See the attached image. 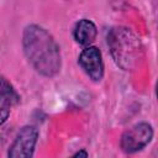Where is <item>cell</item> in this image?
<instances>
[{"label":"cell","mask_w":158,"mask_h":158,"mask_svg":"<svg viewBox=\"0 0 158 158\" xmlns=\"http://www.w3.org/2000/svg\"><path fill=\"white\" fill-rule=\"evenodd\" d=\"M107 44L117 67L123 70L135 69L143 56L139 37L127 27L117 26L110 30Z\"/></svg>","instance_id":"7a4b0ae2"},{"label":"cell","mask_w":158,"mask_h":158,"mask_svg":"<svg viewBox=\"0 0 158 158\" xmlns=\"http://www.w3.org/2000/svg\"><path fill=\"white\" fill-rule=\"evenodd\" d=\"M72 158H88V152L85 149H81V151L77 152Z\"/></svg>","instance_id":"ba28073f"},{"label":"cell","mask_w":158,"mask_h":158,"mask_svg":"<svg viewBox=\"0 0 158 158\" xmlns=\"http://www.w3.org/2000/svg\"><path fill=\"white\" fill-rule=\"evenodd\" d=\"M22 48L28 63L43 77H54L62 65L60 51L53 36L38 25H28L22 33Z\"/></svg>","instance_id":"6da1fadb"},{"label":"cell","mask_w":158,"mask_h":158,"mask_svg":"<svg viewBox=\"0 0 158 158\" xmlns=\"http://www.w3.org/2000/svg\"><path fill=\"white\" fill-rule=\"evenodd\" d=\"M96 26L93 21L88 20V19H81L80 21L77 22L74 31H73V36L74 40L85 47H89L96 38Z\"/></svg>","instance_id":"52a82bcc"},{"label":"cell","mask_w":158,"mask_h":158,"mask_svg":"<svg viewBox=\"0 0 158 158\" xmlns=\"http://www.w3.org/2000/svg\"><path fill=\"white\" fill-rule=\"evenodd\" d=\"M153 137V128L147 122H139L123 132L120 146L125 153H136L143 149Z\"/></svg>","instance_id":"3957f363"},{"label":"cell","mask_w":158,"mask_h":158,"mask_svg":"<svg viewBox=\"0 0 158 158\" xmlns=\"http://www.w3.org/2000/svg\"><path fill=\"white\" fill-rule=\"evenodd\" d=\"M20 101V96L12 84L0 74V126L7 120L11 107Z\"/></svg>","instance_id":"8992f818"},{"label":"cell","mask_w":158,"mask_h":158,"mask_svg":"<svg viewBox=\"0 0 158 158\" xmlns=\"http://www.w3.org/2000/svg\"><path fill=\"white\" fill-rule=\"evenodd\" d=\"M37 139L38 130L35 126H23L10 146L7 158H32Z\"/></svg>","instance_id":"277c9868"},{"label":"cell","mask_w":158,"mask_h":158,"mask_svg":"<svg viewBox=\"0 0 158 158\" xmlns=\"http://www.w3.org/2000/svg\"><path fill=\"white\" fill-rule=\"evenodd\" d=\"M79 65L81 69L86 73V75L94 80L99 81L104 77V62H102V56L101 52L99 51L98 47L89 46L85 49L81 51L79 56Z\"/></svg>","instance_id":"5b68a950"}]
</instances>
